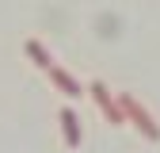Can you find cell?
Instances as JSON below:
<instances>
[{"mask_svg":"<svg viewBox=\"0 0 160 153\" xmlns=\"http://www.w3.org/2000/svg\"><path fill=\"white\" fill-rule=\"evenodd\" d=\"M122 119H130V123H133L137 130L145 134V138H152V142L160 138V126H156V123L149 119V111H145L141 103H137V100H130V96H122Z\"/></svg>","mask_w":160,"mask_h":153,"instance_id":"6da1fadb","label":"cell"},{"mask_svg":"<svg viewBox=\"0 0 160 153\" xmlns=\"http://www.w3.org/2000/svg\"><path fill=\"white\" fill-rule=\"evenodd\" d=\"M88 92H92V100H95L99 107H103V115H107L111 123H122V107H114V100H111V92H107V84H99V81H95V84H92Z\"/></svg>","mask_w":160,"mask_h":153,"instance_id":"7a4b0ae2","label":"cell"},{"mask_svg":"<svg viewBox=\"0 0 160 153\" xmlns=\"http://www.w3.org/2000/svg\"><path fill=\"white\" fill-rule=\"evenodd\" d=\"M50 81H53L57 88H61V92L69 96V100H76V96H84V88H80V81H76V76H69L65 69H53V65H50Z\"/></svg>","mask_w":160,"mask_h":153,"instance_id":"3957f363","label":"cell"},{"mask_svg":"<svg viewBox=\"0 0 160 153\" xmlns=\"http://www.w3.org/2000/svg\"><path fill=\"white\" fill-rule=\"evenodd\" d=\"M57 119H61V130H65V142L69 145H80V119H76V115L65 107L61 115H57Z\"/></svg>","mask_w":160,"mask_h":153,"instance_id":"277c9868","label":"cell"},{"mask_svg":"<svg viewBox=\"0 0 160 153\" xmlns=\"http://www.w3.org/2000/svg\"><path fill=\"white\" fill-rule=\"evenodd\" d=\"M27 57H31L34 65H42V69H50V65H53V61H50V54H46V46H42V42H34V38L27 42Z\"/></svg>","mask_w":160,"mask_h":153,"instance_id":"5b68a950","label":"cell"}]
</instances>
